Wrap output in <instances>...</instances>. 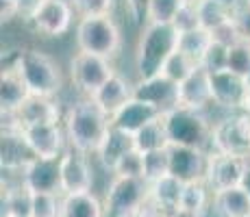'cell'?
I'll use <instances>...</instances> for the list:
<instances>
[{"label": "cell", "mask_w": 250, "mask_h": 217, "mask_svg": "<svg viewBox=\"0 0 250 217\" xmlns=\"http://www.w3.org/2000/svg\"><path fill=\"white\" fill-rule=\"evenodd\" d=\"M131 150H135V139H133V135L124 133V130H120L115 126H109L103 143H100V148L96 150V157H98L100 165L111 174L113 167L120 163V158Z\"/></svg>", "instance_id": "ffe728a7"}, {"label": "cell", "mask_w": 250, "mask_h": 217, "mask_svg": "<svg viewBox=\"0 0 250 217\" xmlns=\"http://www.w3.org/2000/svg\"><path fill=\"white\" fill-rule=\"evenodd\" d=\"M163 122L167 128L170 146H189L200 150H211V124L200 111L176 107L163 113Z\"/></svg>", "instance_id": "3957f363"}, {"label": "cell", "mask_w": 250, "mask_h": 217, "mask_svg": "<svg viewBox=\"0 0 250 217\" xmlns=\"http://www.w3.org/2000/svg\"><path fill=\"white\" fill-rule=\"evenodd\" d=\"M229 63V48L222 46V43L213 41L209 46V50L205 52L203 61H200V67H205L207 72H220V70H227Z\"/></svg>", "instance_id": "74e56055"}, {"label": "cell", "mask_w": 250, "mask_h": 217, "mask_svg": "<svg viewBox=\"0 0 250 217\" xmlns=\"http://www.w3.org/2000/svg\"><path fill=\"white\" fill-rule=\"evenodd\" d=\"M239 187L250 196V157L246 158V167H244V174H242V180H239Z\"/></svg>", "instance_id": "ee69618b"}, {"label": "cell", "mask_w": 250, "mask_h": 217, "mask_svg": "<svg viewBox=\"0 0 250 217\" xmlns=\"http://www.w3.org/2000/svg\"><path fill=\"white\" fill-rule=\"evenodd\" d=\"M181 31L174 24H144L135 48V70L139 79L159 76L167 57L179 48Z\"/></svg>", "instance_id": "7a4b0ae2"}, {"label": "cell", "mask_w": 250, "mask_h": 217, "mask_svg": "<svg viewBox=\"0 0 250 217\" xmlns=\"http://www.w3.org/2000/svg\"><path fill=\"white\" fill-rule=\"evenodd\" d=\"M31 217H63V194H33Z\"/></svg>", "instance_id": "1f68e13d"}, {"label": "cell", "mask_w": 250, "mask_h": 217, "mask_svg": "<svg viewBox=\"0 0 250 217\" xmlns=\"http://www.w3.org/2000/svg\"><path fill=\"white\" fill-rule=\"evenodd\" d=\"M113 176H124V178H144V154L139 150L126 152L120 163L113 167Z\"/></svg>", "instance_id": "e575fe53"}, {"label": "cell", "mask_w": 250, "mask_h": 217, "mask_svg": "<svg viewBox=\"0 0 250 217\" xmlns=\"http://www.w3.org/2000/svg\"><path fill=\"white\" fill-rule=\"evenodd\" d=\"M211 200H213V191L209 189V185H207L205 180L185 182V187H183V196H181L179 213L198 217L207 206H209Z\"/></svg>", "instance_id": "484cf974"}, {"label": "cell", "mask_w": 250, "mask_h": 217, "mask_svg": "<svg viewBox=\"0 0 250 217\" xmlns=\"http://www.w3.org/2000/svg\"><path fill=\"white\" fill-rule=\"evenodd\" d=\"M13 4H16V16L24 22H31L44 4V0H13Z\"/></svg>", "instance_id": "60d3db41"}, {"label": "cell", "mask_w": 250, "mask_h": 217, "mask_svg": "<svg viewBox=\"0 0 250 217\" xmlns=\"http://www.w3.org/2000/svg\"><path fill=\"white\" fill-rule=\"evenodd\" d=\"M218 2H222L224 7H227L230 13H233V16H235V11H237L239 7H244V4H246V2H242V0H218Z\"/></svg>", "instance_id": "f6af8a7d"}, {"label": "cell", "mask_w": 250, "mask_h": 217, "mask_svg": "<svg viewBox=\"0 0 250 217\" xmlns=\"http://www.w3.org/2000/svg\"><path fill=\"white\" fill-rule=\"evenodd\" d=\"M213 102L211 94V76L205 67H196L189 76L179 85V107L203 111Z\"/></svg>", "instance_id": "ac0fdd59"}, {"label": "cell", "mask_w": 250, "mask_h": 217, "mask_svg": "<svg viewBox=\"0 0 250 217\" xmlns=\"http://www.w3.org/2000/svg\"><path fill=\"white\" fill-rule=\"evenodd\" d=\"M230 18H233V13L218 0H200L198 2V22L207 31L213 33L215 28L227 24Z\"/></svg>", "instance_id": "f546056e"}, {"label": "cell", "mask_w": 250, "mask_h": 217, "mask_svg": "<svg viewBox=\"0 0 250 217\" xmlns=\"http://www.w3.org/2000/svg\"><path fill=\"white\" fill-rule=\"evenodd\" d=\"M31 91L24 83L20 72H2L0 79V109L2 113H16L28 100Z\"/></svg>", "instance_id": "603a6c76"}, {"label": "cell", "mask_w": 250, "mask_h": 217, "mask_svg": "<svg viewBox=\"0 0 250 217\" xmlns=\"http://www.w3.org/2000/svg\"><path fill=\"white\" fill-rule=\"evenodd\" d=\"M246 83H248V87H250V72H248V76H246Z\"/></svg>", "instance_id": "bcb514c9"}, {"label": "cell", "mask_w": 250, "mask_h": 217, "mask_svg": "<svg viewBox=\"0 0 250 217\" xmlns=\"http://www.w3.org/2000/svg\"><path fill=\"white\" fill-rule=\"evenodd\" d=\"M148 182L144 178L113 176L104 197L107 217H133L148 200Z\"/></svg>", "instance_id": "52a82bcc"}, {"label": "cell", "mask_w": 250, "mask_h": 217, "mask_svg": "<svg viewBox=\"0 0 250 217\" xmlns=\"http://www.w3.org/2000/svg\"><path fill=\"white\" fill-rule=\"evenodd\" d=\"M22 133L26 137L31 150L35 157L42 158H61L63 154V130L59 122H46V124H31V126H22Z\"/></svg>", "instance_id": "2e32d148"}, {"label": "cell", "mask_w": 250, "mask_h": 217, "mask_svg": "<svg viewBox=\"0 0 250 217\" xmlns=\"http://www.w3.org/2000/svg\"><path fill=\"white\" fill-rule=\"evenodd\" d=\"M183 187H185V182H181L176 176L167 174V176L159 178L157 182L148 185V194H150V197L166 211L167 215H174V213H179Z\"/></svg>", "instance_id": "cb8c5ba5"}, {"label": "cell", "mask_w": 250, "mask_h": 217, "mask_svg": "<svg viewBox=\"0 0 250 217\" xmlns=\"http://www.w3.org/2000/svg\"><path fill=\"white\" fill-rule=\"evenodd\" d=\"M61 194H87L94 187V172L87 161V154L74 150H65L61 154Z\"/></svg>", "instance_id": "30bf717a"}, {"label": "cell", "mask_w": 250, "mask_h": 217, "mask_svg": "<svg viewBox=\"0 0 250 217\" xmlns=\"http://www.w3.org/2000/svg\"><path fill=\"white\" fill-rule=\"evenodd\" d=\"M183 2H185V0H150L146 20L157 22V24H174Z\"/></svg>", "instance_id": "836d02e7"}, {"label": "cell", "mask_w": 250, "mask_h": 217, "mask_svg": "<svg viewBox=\"0 0 250 217\" xmlns=\"http://www.w3.org/2000/svg\"><path fill=\"white\" fill-rule=\"evenodd\" d=\"M159 115H163L159 109H155L152 104L142 102L137 98H131L120 111H115L111 115V126L124 130V133L135 135L139 128H144L148 122L157 119Z\"/></svg>", "instance_id": "d6986e66"}, {"label": "cell", "mask_w": 250, "mask_h": 217, "mask_svg": "<svg viewBox=\"0 0 250 217\" xmlns=\"http://www.w3.org/2000/svg\"><path fill=\"white\" fill-rule=\"evenodd\" d=\"M148 4L150 0H126V7H128V13H131L133 22L135 24H146L148 20Z\"/></svg>", "instance_id": "7bdbcfd3"}, {"label": "cell", "mask_w": 250, "mask_h": 217, "mask_svg": "<svg viewBox=\"0 0 250 217\" xmlns=\"http://www.w3.org/2000/svg\"><path fill=\"white\" fill-rule=\"evenodd\" d=\"M109 126H111V118L91 98L72 104L65 115V137L70 148L83 154H96Z\"/></svg>", "instance_id": "6da1fadb"}, {"label": "cell", "mask_w": 250, "mask_h": 217, "mask_svg": "<svg viewBox=\"0 0 250 217\" xmlns=\"http://www.w3.org/2000/svg\"><path fill=\"white\" fill-rule=\"evenodd\" d=\"M244 167H246V158L235 157V154H224V152H209V165H207V176L205 182L209 189L222 191L230 187H239Z\"/></svg>", "instance_id": "7c38bea8"}, {"label": "cell", "mask_w": 250, "mask_h": 217, "mask_svg": "<svg viewBox=\"0 0 250 217\" xmlns=\"http://www.w3.org/2000/svg\"><path fill=\"white\" fill-rule=\"evenodd\" d=\"M167 148L144 152V180H146L148 185H152V182H157L159 178L170 174V150H167Z\"/></svg>", "instance_id": "4dcf8cb0"}, {"label": "cell", "mask_w": 250, "mask_h": 217, "mask_svg": "<svg viewBox=\"0 0 250 217\" xmlns=\"http://www.w3.org/2000/svg\"><path fill=\"white\" fill-rule=\"evenodd\" d=\"M246 2H248V4H250V0H246Z\"/></svg>", "instance_id": "c3c4849f"}, {"label": "cell", "mask_w": 250, "mask_h": 217, "mask_svg": "<svg viewBox=\"0 0 250 217\" xmlns=\"http://www.w3.org/2000/svg\"><path fill=\"white\" fill-rule=\"evenodd\" d=\"M227 70L235 72V74L248 76V72H250V43L248 41H239L229 48Z\"/></svg>", "instance_id": "d590c367"}, {"label": "cell", "mask_w": 250, "mask_h": 217, "mask_svg": "<svg viewBox=\"0 0 250 217\" xmlns=\"http://www.w3.org/2000/svg\"><path fill=\"white\" fill-rule=\"evenodd\" d=\"M113 74H115V70L107 57L79 50L70 61L72 83H74V87L81 94L87 96V98H91Z\"/></svg>", "instance_id": "ba28073f"}, {"label": "cell", "mask_w": 250, "mask_h": 217, "mask_svg": "<svg viewBox=\"0 0 250 217\" xmlns=\"http://www.w3.org/2000/svg\"><path fill=\"white\" fill-rule=\"evenodd\" d=\"M213 41H218V43H222V46H235V43H239L242 41V35H239V31H237V26H235V20L230 18V20L227 24H222L220 28H215L213 31Z\"/></svg>", "instance_id": "ab89813d"}, {"label": "cell", "mask_w": 250, "mask_h": 217, "mask_svg": "<svg viewBox=\"0 0 250 217\" xmlns=\"http://www.w3.org/2000/svg\"><path fill=\"white\" fill-rule=\"evenodd\" d=\"M74 16L76 11L70 0H44L40 11L28 24L46 37H61L72 28Z\"/></svg>", "instance_id": "8fae6325"}, {"label": "cell", "mask_w": 250, "mask_h": 217, "mask_svg": "<svg viewBox=\"0 0 250 217\" xmlns=\"http://www.w3.org/2000/svg\"><path fill=\"white\" fill-rule=\"evenodd\" d=\"M170 174L181 182L205 180L207 165H209V152L189 146H170Z\"/></svg>", "instance_id": "5bb4252c"}, {"label": "cell", "mask_w": 250, "mask_h": 217, "mask_svg": "<svg viewBox=\"0 0 250 217\" xmlns=\"http://www.w3.org/2000/svg\"><path fill=\"white\" fill-rule=\"evenodd\" d=\"M35 152L31 150L22 128L2 130V141H0V165L2 172H24L33 163Z\"/></svg>", "instance_id": "e0dca14e"}, {"label": "cell", "mask_w": 250, "mask_h": 217, "mask_svg": "<svg viewBox=\"0 0 250 217\" xmlns=\"http://www.w3.org/2000/svg\"><path fill=\"white\" fill-rule=\"evenodd\" d=\"M22 182L33 194H61V161L59 158H33L22 172Z\"/></svg>", "instance_id": "9a60e30c"}, {"label": "cell", "mask_w": 250, "mask_h": 217, "mask_svg": "<svg viewBox=\"0 0 250 217\" xmlns=\"http://www.w3.org/2000/svg\"><path fill=\"white\" fill-rule=\"evenodd\" d=\"M185 2H200V0H185Z\"/></svg>", "instance_id": "7dc6e473"}, {"label": "cell", "mask_w": 250, "mask_h": 217, "mask_svg": "<svg viewBox=\"0 0 250 217\" xmlns=\"http://www.w3.org/2000/svg\"><path fill=\"white\" fill-rule=\"evenodd\" d=\"M16 118L20 126H31V124H46V122H59V107L50 96H28V100L16 111Z\"/></svg>", "instance_id": "7402d4cb"}, {"label": "cell", "mask_w": 250, "mask_h": 217, "mask_svg": "<svg viewBox=\"0 0 250 217\" xmlns=\"http://www.w3.org/2000/svg\"><path fill=\"white\" fill-rule=\"evenodd\" d=\"M135 150L139 152H152V150H161V148L170 146V137H167V128L163 122V115H159L157 119L148 122L144 128H139L135 135Z\"/></svg>", "instance_id": "d4e9b609"}, {"label": "cell", "mask_w": 250, "mask_h": 217, "mask_svg": "<svg viewBox=\"0 0 250 217\" xmlns=\"http://www.w3.org/2000/svg\"><path fill=\"white\" fill-rule=\"evenodd\" d=\"M213 202L227 217H250V196L242 187L215 191Z\"/></svg>", "instance_id": "83f0119b"}, {"label": "cell", "mask_w": 250, "mask_h": 217, "mask_svg": "<svg viewBox=\"0 0 250 217\" xmlns=\"http://www.w3.org/2000/svg\"><path fill=\"white\" fill-rule=\"evenodd\" d=\"M198 67V63L196 61H191L187 55H183V52L176 48L174 52H172L170 57H167V61L163 63V70H161V74L163 76H167L170 80H174L176 85H181L183 80L187 79V76L191 74V72Z\"/></svg>", "instance_id": "d6a6232c"}, {"label": "cell", "mask_w": 250, "mask_h": 217, "mask_svg": "<svg viewBox=\"0 0 250 217\" xmlns=\"http://www.w3.org/2000/svg\"><path fill=\"white\" fill-rule=\"evenodd\" d=\"M18 72L22 74L24 83L33 96H50L52 98L63 83L59 63L48 52L37 50V48H26L22 52Z\"/></svg>", "instance_id": "5b68a950"}, {"label": "cell", "mask_w": 250, "mask_h": 217, "mask_svg": "<svg viewBox=\"0 0 250 217\" xmlns=\"http://www.w3.org/2000/svg\"><path fill=\"white\" fill-rule=\"evenodd\" d=\"M63 217H107L104 204L91 191L63 196Z\"/></svg>", "instance_id": "4316f807"}, {"label": "cell", "mask_w": 250, "mask_h": 217, "mask_svg": "<svg viewBox=\"0 0 250 217\" xmlns=\"http://www.w3.org/2000/svg\"><path fill=\"white\" fill-rule=\"evenodd\" d=\"M211 94H213V102L220 107L233 111H244L250 100V87L246 83V76L235 74L230 70L211 72Z\"/></svg>", "instance_id": "9c48e42d"}, {"label": "cell", "mask_w": 250, "mask_h": 217, "mask_svg": "<svg viewBox=\"0 0 250 217\" xmlns=\"http://www.w3.org/2000/svg\"><path fill=\"white\" fill-rule=\"evenodd\" d=\"M74 7L76 16L87 18V16H111L115 0H70Z\"/></svg>", "instance_id": "8d00e7d4"}, {"label": "cell", "mask_w": 250, "mask_h": 217, "mask_svg": "<svg viewBox=\"0 0 250 217\" xmlns=\"http://www.w3.org/2000/svg\"><path fill=\"white\" fill-rule=\"evenodd\" d=\"M174 26L179 28L181 33L200 26V22H198V2H183L179 16H176V20H174Z\"/></svg>", "instance_id": "f35d334b"}, {"label": "cell", "mask_w": 250, "mask_h": 217, "mask_svg": "<svg viewBox=\"0 0 250 217\" xmlns=\"http://www.w3.org/2000/svg\"><path fill=\"white\" fill-rule=\"evenodd\" d=\"M133 98L152 104L161 113H167L179 107V85L163 74L152 79H139L133 85Z\"/></svg>", "instance_id": "4fadbf2b"}, {"label": "cell", "mask_w": 250, "mask_h": 217, "mask_svg": "<svg viewBox=\"0 0 250 217\" xmlns=\"http://www.w3.org/2000/svg\"><path fill=\"white\" fill-rule=\"evenodd\" d=\"M233 20H235V26H237L239 35H242V41L250 43V4L248 2L235 11Z\"/></svg>", "instance_id": "b9f144b4"}, {"label": "cell", "mask_w": 250, "mask_h": 217, "mask_svg": "<svg viewBox=\"0 0 250 217\" xmlns=\"http://www.w3.org/2000/svg\"><path fill=\"white\" fill-rule=\"evenodd\" d=\"M74 41L76 50L111 59L118 52L122 37H120V28L111 16H87L79 18V22H76Z\"/></svg>", "instance_id": "277c9868"}, {"label": "cell", "mask_w": 250, "mask_h": 217, "mask_svg": "<svg viewBox=\"0 0 250 217\" xmlns=\"http://www.w3.org/2000/svg\"><path fill=\"white\" fill-rule=\"evenodd\" d=\"M131 98H133V85L128 83L124 76H120L118 72L91 96V100H94L109 118H111L115 111L122 109Z\"/></svg>", "instance_id": "44dd1931"}, {"label": "cell", "mask_w": 250, "mask_h": 217, "mask_svg": "<svg viewBox=\"0 0 250 217\" xmlns=\"http://www.w3.org/2000/svg\"><path fill=\"white\" fill-rule=\"evenodd\" d=\"M211 43H213V33L207 31V28H203V26H196V28H189V31L181 33L179 50L200 65V61H203L205 52L209 50Z\"/></svg>", "instance_id": "f1b7e54d"}, {"label": "cell", "mask_w": 250, "mask_h": 217, "mask_svg": "<svg viewBox=\"0 0 250 217\" xmlns=\"http://www.w3.org/2000/svg\"><path fill=\"white\" fill-rule=\"evenodd\" d=\"M235 157H250V115L244 111L230 113L211 130V150Z\"/></svg>", "instance_id": "8992f818"}]
</instances>
